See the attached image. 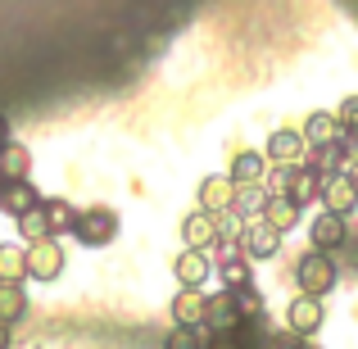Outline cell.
Returning <instances> with one entry per match:
<instances>
[{
  "instance_id": "83f0119b",
  "label": "cell",
  "mask_w": 358,
  "mask_h": 349,
  "mask_svg": "<svg viewBox=\"0 0 358 349\" xmlns=\"http://www.w3.org/2000/svg\"><path fill=\"white\" fill-rule=\"evenodd\" d=\"M204 349H245V345L236 341V332H213L209 341H204Z\"/></svg>"
},
{
  "instance_id": "6da1fadb",
  "label": "cell",
  "mask_w": 358,
  "mask_h": 349,
  "mask_svg": "<svg viewBox=\"0 0 358 349\" xmlns=\"http://www.w3.org/2000/svg\"><path fill=\"white\" fill-rule=\"evenodd\" d=\"M295 281H299V290L304 295H331L336 290V281H341V272H336V263H331V254H322V250H313L308 245V254L295 263Z\"/></svg>"
},
{
  "instance_id": "603a6c76",
  "label": "cell",
  "mask_w": 358,
  "mask_h": 349,
  "mask_svg": "<svg viewBox=\"0 0 358 349\" xmlns=\"http://www.w3.org/2000/svg\"><path fill=\"white\" fill-rule=\"evenodd\" d=\"M263 204H268V191H263V186H236V204H231V209L236 213H245V218H263Z\"/></svg>"
},
{
  "instance_id": "2e32d148",
  "label": "cell",
  "mask_w": 358,
  "mask_h": 349,
  "mask_svg": "<svg viewBox=\"0 0 358 349\" xmlns=\"http://www.w3.org/2000/svg\"><path fill=\"white\" fill-rule=\"evenodd\" d=\"M299 218H304V204H295L290 195H268V204H263V222L268 227H277L286 236V232L299 227Z\"/></svg>"
},
{
  "instance_id": "1f68e13d",
  "label": "cell",
  "mask_w": 358,
  "mask_h": 349,
  "mask_svg": "<svg viewBox=\"0 0 358 349\" xmlns=\"http://www.w3.org/2000/svg\"><path fill=\"white\" fill-rule=\"evenodd\" d=\"M0 182H5V177H0Z\"/></svg>"
},
{
  "instance_id": "44dd1931",
  "label": "cell",
  "mask_w": 358,
  "mask_h": 349,
  "mask_svg": "<svg viewBox=\"0 0 358 349\" xmlns=\"http://www.w3.org/2000/svg\"><path fill=\"white\" fill-rule=\"evenodd\" d=\"M27 313V295L18 281H0V318L5 322H18V318Z\"/></svg>"
},
{
  "instance_id": "9a60e30c",
  "label": "cell",
  "mask_w": 358,
  "mask_h": 349,
  "mask_svg": "<svg viewBox=\"0 0 358 349\" xmlns=\"http://www.w3.org/2000/svg\"><path fill=\"white\" fill-rule=\"evenodd\" d=\"M299 136H304V145H331V141H341V118L331 114V109H313V114L304 118V127H299Z\"/></svg>"
},
{
  "instance_id": "4dcf8cb0",
  "label": "cell",
  "mask_w": 358,
  "mask_h": 349,
  "mask_svg": "<svg viewBox=\"0 0 358 349\" xmlns=\"http://www.w3.org/2000/svg\"><path fill=\"white\" fill-rule=\"evenodd\" d=\"M5 141H14V136H9V118L0 114V145H5Z\"/></svg>"
},
{
  "instance_id": "277c9868",
  "label": "cell",
  "mask_w": 358,
  "mask_h": 349,
  "mask_svg": "<svg viewBox=\"0 0 358 349\" xmlns=\"http://www.w3.org/2000/svg\"><path fill=\"white\" fill-rule=\"evenodd\" d=\"M322 322H327V304L317 295H304V290H299V295L290 299V308H286V327L295 336H317Z\"/></svg>"
},
{
  "instance_id": "4fadbf2b",
  "label": "cell",
  "mask_w": 358,
  "mask_h": 349,
  "mask_svg": "<svg viewBox=\"0 0 358 349\" xmlns=\"http://www.w3.org/2000/svg\"><path fill=\"white\" fill-rule=\"evenodd\" d=\"M41 204V191H36L32 182H0V213H9V218H18V213L36 209Z\"/></svg>"
},
{
  "instance_id": "9c48e42d",
  "label": "cell",
  "mask_w": 358,
  "mask_h": 349,
  "mask_svg": "<svg viewBox=\"0 0 358 349\" xmlns=\"http://www.w3.org/2000/svg\"><path fill=\"white\" fill-rule=\"evenodd\" d=\"M241 250L250 254V259H277V250H281V232H277V227H268L263 218H254V222H245Z\"/></svg>"
},
{
  "instance_id": "cb8c5ba5",
  "label": "cell",
  "mask_w": 358,
  "mask_h": 349,
  "mask_svg": "<svg viewBox=\"0 0 358 349\" xmlns=\"http://www.w3.org/2000/svg\"><path fill=\"white\" fill-rule=\"evenodd\" d=\"M18 236L23 241H41V236H50V227H45V213H41V204L36 209H27V213H18Z\"/></svg>"
},
{
  "instance_id": "4316f807",
  "label": "cell",
  "mask_w": 358,
  "mask_h": 349,
  "mask_svg": "<svg viewBox=\"0 0 358 349\" xmlns=\"http://www.w3.org/2000/svg\"><path fill=\"white\" fill-rule=\"evenodd\" d=\"M164 349H204V341H200V327H177V322H173V332H168Z\"/></svg>"
},
{
  "instance_id": "f546056e",
  "label": "cell",
  "mask_w": 358,
  "mask_h": 349,
  "mask_svg": "<svg viewBox=\"0 0 358 349\" xmlns=\"http://www.w3.org/2000/svg\"><path fill=\"white\" fill-rule=\"evenodd\" d=\"M345 173H350V177H354V186H358V145L350 150V164H345Z\"/></svg>"
},
{
  "instance_id": "52a82bcc",
  "label": "cell",
  "mask_w": 358,
  "mask_h": 349,
  "mask_svg": "<svg viewBox=\"0 0 358 349\" xmlns=\"http://www.w3.org/2000/svg\"><path fill=\"white\" fill-rule=\"evenodd\" d=\"M304 136H299L295 127H277L268 136V145H263V155H268V164H281V168H290V164H304Z\"/></svg>"
},
{
  "instance_id": "f1b7e54d",
  "label": "cell",
  "mask_w": 358,
  "mask_h": 349,
  "mask_svg": "<svg viewBox=\"0 0 358 349\" xmlns=\"http://www.w3.org/2000/svg\"><path fill=\"white\" fill-rule=\"evenodd\" d=\"M9 327H14V322H5V318H0V349H9V345H14V336H9Z\"/></svg>"
},
{
  "instance_id": "5b68a950",
  "label": "cell",
  "mask_w": 358,
  "mask_h": 349,
  "mask_svg": "<svg viewBox=\"0 0 358 349\" xmlns=\"http://www.w3.org/2000/svg\"><path fill=\"white\" fill-rule=\"evenodd\" d=\"M322 209L341 213V218H350V213L358 209V186H354V177L345 173V168L322 182Z\"/></svg>"
},
{
  "instance_id": "484cf974",
  "label": "cell",
  "mask_w": 358,
  "mask_h": 349,
  "mask_svg": "<svg viewBox=\"0 0 358 349\" xmlns=\"http://www.w3.org/2000/svg\"><path fill=\"white\" fill-rule=\"evenodd\" d=\"M231 299H236V313L241 318H263V295L254 286H236V290H231Z\"/></svg>"
},
{
  "instance_id": "ba28073f",
  "label": "cell",
  "mask_w": 358,
  "mask_h": 349,
  "mask_svg": "<svg viewBox=\"0 0 358 349\" xmlns=\"http://www.w3.org/2000/svg\"><path fill=\"white\" fill-rule=\"evenodd\" d=\"M182 245L186 250H213L218 245V213H204V209L186 213L182 218Z\"/></svg>"
},
{
  "instance_id": "ffe728a7",
  "label": "cell",
  "mask_w": 358,
  "mask_h": 349,
  "mask_svg": "<svg viewBox=\"0 0 358 349\" xmlns=\"http://www.w3.org/2000/svg\"><path fill=\"white\" fill-rule=\"evenodd\" d=\"M41 213H45V227H50V236H73V227H78V209H73L69 200H59V195L41 200Z\"/></svg>"
},
{
  "instance_id": "8fae6325",
  "label": "cell",
  "mask_w": 358,
  "mask_h": 349,
  "mask_svg": "<svg viewBox=\"0 0 358 349\" xmlns=\"http://www.w3.org/2000/svg\"><path fill=\"white\" fill-rule=\"evenodd\" d=\"M231 204H236V182H231L227 173H213V177L200 182V209L204 213H222V209H231Z\"/></svg>"
},
{
  "instance_id": "7a4b0ae2",
  "label": "cell",
  "mask_w": 358,
  "mask_h": 349,
  "mask_svg": "<svg viewBox=\"0 0 358 349\" xmlns=\"http://www.w3.org/2000/svg\"><path fill=\"white\" fill-rule=\"evenodd\" d=\"M73 236H78L82 245H91V250H100V245H114V236H118V213L105 209V204H96V209L78 213V227H73Z\"/></svg>"
},
{
  "instance_id": "7c38bea8",
  "label": "cell",
  "mask_w": 358,
  "mask_h": 349,
  "mask_svg": "<svg viewBox=\"0 0 358 349\" xmlns=\"http://www.w3.org/2000/svg\"><path fill=\"white\" fill-rule=\"evenodd\" d=\"M322 182H327L322 173H313L308 164H295L290 177H286V195L295 204H313V200H322Z\"/></svg>"
},
{
  "instance_id": "3957f363",
  "label": "cell",
  "mask_w": 358,
  "mask_h": 349,
  "mask_svg": "<svg viewBox=\"0 0 358 349\" xmlns=\"http://www.w3.org/2000/svg\"><path fill=\"white\" fill-rule=\"evenodd\" d=\"M64 272V250L55 236H41V241H27V277L32 281H55Z\"/></svg>"
},
{
  "instance_id": "7402d4cb",
  "label": "cell",
  "mask_w": 358,
  "mask_h": 349,
  "mask_svg": "<svg viewBox=\"0 0 358 349\" xmlns=\"http://www.w3.org/2000/svg\"><path fill=\"white\" fill-rule=\"evenodd\" d=\"M27 277V250L0 245V281H23Z\"/></svg>"
},
{
  "instance_id": "8992f818",
  "label": "cell",
  "mask_w": 358,
  "mask_h": 349,
  "mask_svg": "<svg viewBox=\"0 0 358 349\" xmlns=\"http://www.w3.org/2000/svg\"><path fill=\"white\" fill-rule=\"evenodd\" d=\"M345 236H350V218H341V213H331V209H322L313 218V227H308V241H313V250H322V254L341 250Z\"/></svg>"
},
{
  "instance_id": "30bf717a",
  "label": "cell",
  "mask_w": 358,
  "mask_h": 349,
  "mask_svg": "<svg viewBox=\"0 0 358 349\" xmlns=\"http://www.w3.org/2000/svg\"><path fill=\"white\" fill-rule=\"evenodd\" d=\"M204 308H209V295L200 286H182L173 295V322L177 327H204Z\"/></svg>"
},
{
  "instance_id": "ac0fdd59",
  "label": "cell",
  "mask_w": 358,
  "mask_h": 349,
  "mask_svg": "<svg viewBox=\"0 0 358 349\" xmlns=\"http://www.w3.org/2000/svg\"><path fill=\"white\" fill-rule=\"evenodd\" d=\"M27 173H32V150L18 145V141H5L0 145V177L5 182H23Z\"/></svg>"
},
{
  "instance_id": "e0dca14e",
  "label": "cell",
  "mask_w": 358,
  "mask_h": 349,
  "mask_svg": "<svg viewBox=\"0 0 358 349\" xmlns=\"http://www.w3.org/2000/svg\"><path fill=\"white\" fill-rule=\"evenodd\" d=\"M227 177L236 186H263V182H268V155H259V150H241V155L231 159Z\"/></svg>"
},
{
  "instance_id": "d6986e66",
  "label": "cell",
  "mask_w": 358,
  "mask_h": 349,
  "mask_svg": "<svg viewBox=\"0 0 358 349\" xmlns=\"http://www.w3.org/2000/svg\"><path fill=\"white\" fill-rule=\"evenodd\" d=\"M241 313H236V299H231V290H222V295H209V308H204V327H213V332H236Z\"/></svg>"
},
{
  "instance_id": "5bb4252c",
  "label": "cell",
  "mask_w": 358,
  "mask_h": 349,
  "mask_svg": "<svg viewBox=\"0 0 358 349\" xmlns=\"http://www.w3.org/2000/svg\"><path fill=\"white\" fill-rule=\"evenodd\" d=\"M173 272H177V281H182V286H204V281H209V272H213L209 250H186V245H182V254L173 259Z\"/></svg>"
},
{
  "instance_id": "d4e9b609",
  "label": "cell",
  "mask_w": 358,
  "mask_h": 349,
  "mask_svg": "<svg viewBox=\"0 0 358 349\" xmlns=\"http://www.w3.org/2000/svg\"><path fill=\"white\" fill-rule=\"evenodd\" d=\"M336 118H341V136H350V145H358V96H345Z\"/></svg>"
}]
</instances>
